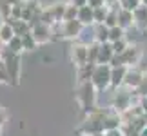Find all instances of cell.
Returning a JSON list of instances; mask_svg holds the SVG:
<instances>
[{
    "mask_svg": "<svg viewBox=\"0 0 147 136\" xmlns=\"http://www.w3.org/2000/svg\"><path fill=\"white\" fill-rule=\"evenodd\" d=\"M76 102H78L80 109L86 112V114L93 112L98 107L96 105L98 104V91L93 86V82L78 83V87H76Z\"/></svg>",
    "mask_w": 147,
    "mask_h": 136,
    "instance_id": "obj_1",
    "label": "cell"
},
{
    "mask_svg": "<svg viewBox=\"0 0 147 136\" xmlns=\"http://www.w3.org/2000/svg\"><path fill=\"white\" fill-rule=\"evenodd\" d=\"M58 29H60V33H58L60 40H64V38H67V40H80L86 27L82 26L80 20H69V22H60Z\"/></svg>",
    "mask_w": 147,
    "mask_h": 136,
    "instance_id": "obj_2",
    "label": "cell"
},
{
    "mask_svg": "<svg viewBox=\"0 0 147 136\" xmlns=\"http://www.w3.org/2000/svg\"><path fill=\"white\" fill-rule=\"evenodd\" d=\"M91 82L96 87L98 93L100 91H107L111 87V65L109 64H98L94 73H93Z\"/></svg>",
    "mask_w": 147,
    "mask_h": 136,
    "instance_id": "obj_3",
    "label": "cell"
},
{
    "mask_svg": "<svg viewBox=\"0 0 147 136\" xmlns=\"http://www.w3.org/2000/svg\"><path fill=\"white\" fill-rule=\"evenodd\" d=\"M142 56H144L142 45L129 44V47L120 55V58H122V64L125 67H138V64L142 62Z\"/></svg>",
    "mask_w": 147,
    "mask_h": 136,
    "instance_id": "obj_4",
    "label": "cell"
},
{
    "mask_svg": "<svg viewBox=\"0 0 147 136\" xmlns=\"http://www.w3.org/2000/svg\"><path fill=\"white\" fill-rule=\"evenodd\" d=\"M2 64L5 65V71H7L9 83H11V86H16V83L20 82V69H22L20 55H13V56H9V58H7V60H4Z\"/></svg>",
    "mask_w": 147,
    "mask_h": 136,
    "instance_id": "obj_5",
    "label": "cell"
},
{
    "mask_svg": "<svg viewBox=\"0 0 147 136\" xmlns=\"http://www.w3.org/2000/svg\"><path fill=\"white\" fill-rule=\"evenodd\" d=\"M71 62L75 64V67H80V65L89 64V58H87V44L75 42V44L71 45Z\"/></svg>",
    "mask_w": 147,
    "mask_h": 136,
    "instance_id": "obj_6",
    "label": "cell"
},
{
    "mask_svg": "<svg viewBox=\"0 0 147 136\" xmlns=\"http://www.w3.org/2000/svg\"><path fill=\"white\" fill-rule=\"evenodd\" d=\"M144 76H145V73H142L138 67H129L127 76H125V82H123V87L129 89V91H136L140 86H142Z\"/></svg>",
    "mask_w": 147,
    "mask_h": 136,
    "instance_id": "obj_7",
    "label": "cell"
},
{
    "mask_svg": "<svg viewBox=\"0 0 147 136\" xmlns=\"http://www.w3.org/2000/svg\"><path fill=\"white\" fill-rule=\"evenodd\" d=\"M31 35L35 36V40H36V44H38V45L47 44V42L53 40V29H51L49 26L42 24V22L31 27Z\"/></svg>",
    "mask_w": 147,
    "mask_h": 136,
    "instance_id": "obj_8",
    "label": "cell"
},
{
    "mask_svg": "<svg viewBox=\"0 0 147 136\" xmlns=\"http://www.w3.org/2000/svg\"><path fill=\"white\" fill-rule=\"evenodd\" d=\"M127 71H129V67H125V65L111 67V89H113V91L123 87V82H125Z\"/></svg>",
    "mask_w": 147,
    "mask_h": 136,
    "instance_id": "obj_9",
    "label": "cell"
},
{
    "mask_svg": "<svg viewBox=\"0 0 147 136\" xmlns=\"http://www.w3.org/2000/svg\"><path fill=\"white\" fill-rule=\"evenodd\" d=\"M96 65H98V64H86V65L75 67V69H76V80H78V83H82V82H91L93 73H94V69H96Z\"/></svg>",
    "mask_w": 147,
    "mask_h": 136,
    "instance_id": "obj_10",
    "label": "cell"
},
{
    "mask_svg": "<svg viewBox=\"0 0 147 136\" xmlns=\"http://www.w3.org/2000/svg\"><path fill=\"white\" fill-rule=\"evenodd\" d=\"M82 22L84 27H93L94 26V9L89 7V5H84V7L78 9V18Z\"/></svg>",
    "mask_w": 147,
    "mask_h": 136,
    "instance_id": "obj_11",
    "label": "cell"
},
{
    "mask_svg": "<svg viewBox=\"0 0 147 136\" xmlns=\"http://www.w3.org/2000/svg\"><path fill=\"white\" fill-rule=\"evenodd\" d=\"M120 127H122V116L118 114V112L111 111L104 120V133L105 131H115V129H120Z\"/></svg>",
    "mask_w": 147,
    "mask_h": 136,
    "instance_id": "obj_12",
    "label": "cell"
},
{
    "mask_svg": "<svg viewBox=\"0 0 147 136\" xmlns=\"http://www.w3.org/2000/svg\"><path fill=\"white\" fill-rule=\"evenodd\" d=\"M118 26L122 29H129V27L134 26V16H133V11H127V9H118Z\"/></svg>",
    "mask_w": 147,
    "mask_h": 136,
    "instance_id": "obj_13",
    "label": "cell"
},
{
    "mask_svg": "<svg viewBox=\"0 0 147 136\" xmlns=\"http://www.w3.org/2000/svg\"><path fill=\"white\" fill-rule=\"evenodd\" d=\"M7 22L13 26L16 36H26V35L31 33V24H29V22H26V20H13V18H9Z\"/></svg>",
    "mask_w": 147,
    "mask_h": 136,
    "instance_id": "obj_14",
    "label": "cell"
},
{
    "mask_svg": "<svg viewBox=\"0 0 147 136\" xmlns=\"http://www.w3.org/2000/svg\"><path fill=\"white\" fill-rule=\"evenodd\" d=\"M65 7H67V4H65V2H55V4L47 5V11L51 13V16L55 18V22H62V20H64Z\"/></svg>",
    "mask_w": 147,
    "mask_h": 136,
    "instance_id": "obj_15",
    "label": "cell"
},
{
    "mask_svg": "<svg viewBox=\"0 0 147 136\" xmlns=\"http://www.w3.org/2000/svg\"><path fill=\"white\" fill-rule=\"evenodd\" d=\"M133 16H134V26H138L140 29H147V5H140L138 9H134Z\"/></svg>",
    "mask_w": 147,
    "mask_h": 136,
    "instance_id": "obj_16",
    "label": "cell"
},
{
    "mask_svg": "<svg viewBox=\"0 0 147 136\" xmlns=\"http://www.w3.org/2000/svg\"><path fill=\"white\" fill-rule=\"evenodd\" d=\"M113 56H115V51H113L111 42L100 44V56H98V64H109Z\"/></svg>",
    "mask_w": 147,
    "mask_h": 136,
    "instance_id": "obj_17",
    "label": "cell"
},
{
    "mask_svg": "<svg viewBox=\"0 0 147 136\" xmlns=\"http://www.w3.org/2000/svg\"><path fill=\"white\" fill-rule=\"evenodd\" d=\"M93 27H94V42H98V44L109 42V27L104 24H96Z\"/></svg>",
    "mask_w": 147,
    "mask_h": 136,
    "instance_id": "obj_18",
    "label": "cell"
},
{
    "mask_svg": "<svg viewBox=\"0 0 147 136\" xmlns=\"http://www.w3.org/2000/svg\"><path fill=\"white\" fill-rule=\"evenodd\" d=\"M15 36V29L9 22H0V40L4 44H7L11 38Z\"/></svg>",
    "mask_w": 147,
    "mask_h": 136,
    "instance_id": "obj_19",
    "label": "cell"
},
{
    "mask_svg": "<svg viewBox=\"0 0 147 136\" xmlns=\"http://www.w3.org/2000/svg\"><path fill=\"white\" fill-rule=\"evenodd\" d=\"M98 56H100V44L98 42L87 44V58H89V64H98Z\"/></svg>",
    "mask_w": 147,
    "mask_h": 136,
    "instance_id": "obj_20",
    "label": "cell"
},
{
    "mask_svg": "<svg viewBox=\"0 0 147 136\" xmlns=\"http://www.w3.org/2000/svg\"><path fill=\"white\" fill-rule=\"evenodd\" d=\"M5 45H7L13 53H16V55H22V53H24V42H22V36H16L15 35Z\"/></svg>",
    "mask_w": 147,
    "mask_h": 136,
    "instance_id": "obj_21",
    "label": "cell"
},
{
    "mask_svg": "<svg viewBox=\"0 0 147 136\" xmlns=\"http://www.w3.org/2000/svg\"><path fill=\"white\" fill-rule=\"evenodd\" d=\"M118 9L120 7H109V13H107L105 22H104V26H107L109 29L115 27V26H118Z\"/></svg>",
    "mask_w": 147,
    "mask_h": 136,
    "instance_id": "obj_22",
    "label": "cell"
},
{
    "mask_svg": "<svg viewBox=\"0 0 147 136\" xmlns=\"http://www.w3.org/2000/svg\"><path fill=\"white\" fill-rule=\"evenodd\" d=\"M122 38H125V29H122L120 26H115L109 29V42H116Z\"/></svg>",
    "mask_w": 147,
    "mask_h": 136,
    "instance_id": "obj_23",
    "label": "cell"
},
{
    "mask_svg": "<svg viewBox=\"0 0 147 136\" xmlns=\"http://www.w3.org/2000/svg\"><path fill=\"white\" fill-rule=\"evenodd\" d=\"M78 18V7L73 4H67L65 13H64V20L62 22H69V20H76Z\"/></svg>",
    "mask_w": 147,
    "mask_h": 136,
    "instance_id": "obj_24",
    "label": "cell"
},
{
    "mask_svg": "<svg viewBox=\"0 0 147 136\" xmlns=\"http://www.w3.org/2000/svg\"><path fill=\"white\" fill-rule=\"evenodd\" d=\"M107 13H109V5H104V7L94 9V26H96V24H104Z\"/></svg>",
    "mask_w": 147,
    "mask_h": 136,
    "instance_id": "obj_25",
    "label": "cell"
},
{
    "mask_svg": "<svg viewBox=\"0 0 147 136\" xmlns=\"http://www.w3.org/2000/svg\"><path fill=\"white\" fill-rule=\"evenodd\" d=\"M122 9H127V11H134L142 5V0H118Z\"/></svg>",
    "mask_w": 147,
    "mask_h": 136,
    "instance_id": "obj_26",
    "label": "cell"
},
{
    "mask_svg": "<svg viewBox=\"0 0 147 136\" xmlns=\"http://www.w3.org/2000/svg\"><path fill=\"white\" fill-rule=\"evenodd\" d=\"M22 42H24V51H35L38 47L35 36H33L31 33H29V35H26V36H22Z\"/></svg>",
    "mask_w": 147,
    "mask_h": 136,
    "instance_id": "obj_27",
    "label": "cell"
},
{
    "mask_svg": "<svg viewBox=\"0 0 147 136\" xmlns=\"http://www.w3.org/2000/svg\"><path fill=\"white\" fill-rule=\"evenodd\" d=\"M113 45V51H115V55H122L123 51H125L129 47V42L125 40V38H122V40H116V42H111Z\"/></svg>",
    "mask_w": 147,
    "mask_h": 136,
    "instance_id": "obj_28",
    "label": "cell"
},
{
    "mask_svg": "<svg viewBox=\"0 0 147 136\" xmlns=\"http://www.w3.org/2000/svg\"><path fill=\"white\" fill-rule=\"evenodd\" d=\"M11 18L13 20H22V4H15L11 9Z\"/></svg>",
    "mask_w": 147,
    "mask_h": 136,
    "instance_id": "obj_29",
    "label": "cell"
},
{
    "mask_svg": "<svg viewBox=\"0 0 147 136\" xmlns=\"http://www.w3.org/2000/svg\"><path fill=\"white\" fill-rule=\"evenodd\" d=\"M0 83H9V76L7 71H5V65L0 62Z\"/></svg>",
    "mask_w": 147,
    "mask_h": 136,
    "instance_id": "obj_30",
    "label": "cell"
},
{
    "mask_svg": "<svg viewBox=\"0 0 147 136\" xmlns=\"http://www.w3.org/2000/svg\"><path fill=\"white\" fill-rule=\"evenodd\" d=\"M87 5H89V7H93V9H98V7H104V5H107V4H105V0H89Z\"/></svg>",
    "mask_w": 147,
    "mask_h": 136,
    "instance_id": "obj_31",
    "label": "cell"
},
{
    "mask_svg": "<svg viewBox=\"0 0 147 136\" xmlns=\"http://www.w3.org/2000/svg\"><path fill=\"white\" fill-rule=\"evenodd\" d=\"M109 65H111V67H120V65H123V64H122L120 55H115V56H113L111 62H109Z\"/></svg>",
    "mask_w": 147,
    "mask_h": 136,
    "instance_id": "obj_32",
    "label": "cell"
},
{
    "mask_svg": "<svg viewBox=\"0 0 147 136\" xmlns=\"http://www.w3.org/2000/svg\"><path fill=\"white\" fill-rule=\"evenodd\" d=\"M7 122V111L0 105V127H4V123Z\"/></svg>",
    "mask_w": 147,
    "mask_h": 136,
    "instance_id": "obj_33",
    "label": "cell"
},
{
    "mask_svg": "<svg viewBox=\"0 0 147 136\" xmlns=\"http://www.w3.org/2000/svg\"><path fill=\"white\" fill-rule=\"evenodd\" d=\"M87 2H89V0H71L69 4H73V5H76V7L80 9V7H84V5H87Z\"/></svg>",
    "mask_w": 147,
    "mask_h": 136,
    "instance_id": "obj_34",
    "label": "cell"
},
{
    "mask_svg": "<svg viewBox=\"0 0 147 136\" xmlns=\"http://www.w3.org/2000/svg\"><path fill=\"white\" fill-rule=\"evenodd\" d=\"M104 136H123V133L120 131V129H115V131H105Z\"/></svg>",
    "mask_w": 147,
    "mask_h": 136,
    "instance_id": "obj_35",
    "label": "cell"
},
{
    "mask_svg": "<svg viewBox=\"0 0 147 136\" xmlns=\"http://www.w3.org/2000/svg\"><path fill=\"white\" fill-rule=\"evenodd\" d=\"M105 4L109 5V7H120V4H118V0H105Z\"/></svg>",
    "mask_w": 147,
    "mask_h": 136,
    "instance_id": "obj_36",
    "label": "cell"
},
{
    "mask_svg": "<svg viewBox=\"0 0 147 136\" xmlns=\"http://www.w3.org/2000/svg\"><path fill=\"white\" fill-rule=\"evenodd\" d=\"M138 136H147V127H145V129H142V131L138 133Z\"/></svg>",
    "mask_w": 147,
    "mask_h": 136,
    "instance_id": "obj_37",
    "label": "cell"
},
{
    "mask_svg": "<svg viewBox=\"0 0 147 136\" xmlns=\"http://www.w3.org/2000/svg\"><path fill=\"white\" fill-rule=\"evenodd\" d=\"M4 47H5V44H4V42H2V40H0V51H2V49H4Z\"/></svg>",
    "mask_w": 147,
    "mask_h": 136,
    "instance_id": "obj_38",
    "label": "cell"
},
{
    "mask_svg": "<svg viewBox=\"0 0 147 136\" xmlns=\"http://www.w3.org/2000/svg\"><path fill=\"white\" fill-rule=\"evenodd\" d=\"M0 133H2V127H0Z\"/></svg>",
    "mask_w": 147,
    "mask_h": 136,
    "instance_id": "obj_39",
    "label": "cell"
},
{
    "mask_svg": "<svg viewBox=\"0 0 147 136\" xmlns=\"http://www.w3.org/2000/svg\"><path fill=\"white\" fill-rule=\"evenodd\" d=\"M145 75H147V73H145Z\"/></svg>",
    "mask_w": 147,
    "mask_h": 136,
    "instance_id": "obj_40",
    "label": "cell"
}]
</instances>
